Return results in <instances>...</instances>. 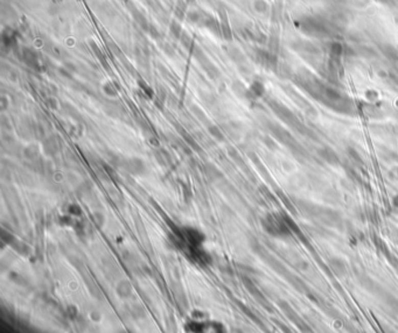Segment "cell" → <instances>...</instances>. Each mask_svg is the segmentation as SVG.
<instances>
[{
	"label": "cell",
	"mask_w": 398,
	"mask_h": 333,
	"mask_svg": "<svg viewBox=\"0 0 398 333\" xmlns=\"http://www.w3.org/2000/svg\"><path fill=\"white\" fill-rule=\"evenodd\" d=\"M182 236H184L188 244L193 246V247H199L204 239L202 234L199 231H196L195 228H184Z\"/></svg>",
	"instance_id": "cell-1"
},
{
	"label": "cell",
	"mask_w": 398,
	"mask_h": 333,
	"mask_svg": "<svg viewBox=\"0 0 398 333\" xmlns=\"http://www.w3.org/2000/svg\"><path fill=\"white\" fill-rule=\"evenodd\" d=\"M123 167H124L126 170L133 175H142L144 170H145V166H144L142 160H139V159L128 160V161L124 163V166Z\"/></svg>",
	"instance_id": "cell-2"
},
{
	"label": "cell",
	"mask_w": 398,
	"mask_h": 333,
	"mask_svg": "<svg viewBox=\"0 0 398 333\" xmlns=\"http://www.w3.org/2000/svg\"><path fill=\"white\" fill-rule=\"evenodd\" d=\"M116 291L120 297L122 298H128L132 295V287H131L130 283L128 281H121L117 285Z\"/></svg>",
	"instance_id": "cell-3"
},
{
	"label": "cell",
	"mask_w": 398,
	"mask_h": 333,
	"mask_svg": "<svg viewBox=\"0 0 398 333\" xmlns=\"http://www.w3.org/2000/svg\"><path fill=\"white\" fill-rule=\"evenodd\" d=\"M209 133H210L216 140H219V141H222V140H223V135H222V133L220 132L219 127L210 126V127H209Z\"/></svg>",
	"instance_id": "cell-4"
}]
</instances>
